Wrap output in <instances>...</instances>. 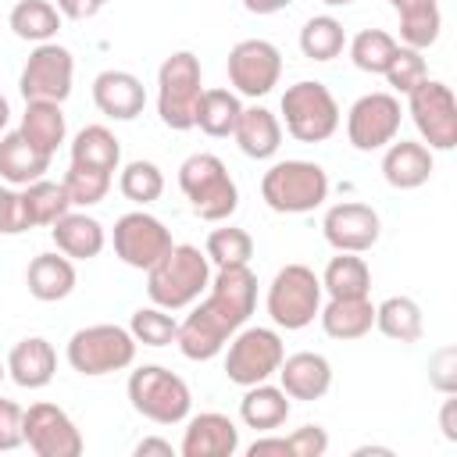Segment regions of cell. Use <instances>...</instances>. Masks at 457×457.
<instances>
[{"mask_svg":"<svg viewBox=\"0 0 457 457\" xmlns=\"http://www.w3.org/2000/svg\"><path fill=\"white\" fill-rule=\"evenodd\" d=\"M253 307H257V275L250 271V264L218 268V275H211L204 300L179 321L175 346L182 350L186 361H211L250 321Z\"/></svg>","mask_w":457,"mask_h":457,"instance_id":"6da1fadb","label":"cell"},{"mask_svg":"<svg viewBox=\"0 0 457 457\" xmlns=\"http://www.w3.org/2000/svg\"><path fill=\"white\" fill-rule=\"evenodd\" d=\"M211 286V261L193 243H171V250L146 268V296L164 311L193 307Z\"/></svg>","mask_w":457,"mask_h":457,"instance_id":"7a4b0ae2","label":"cell"},{"mask_svg":"<svg viewBox=\"0 0 457 457\" xmlns=\"http://www.w3.org/2000/svg\"><path fill=\"white\" fill-rule=\"evenodd\" d=\"M179 189L204 221H228L239 207L236 179L218 154H189L179 164Z\"/></svg>","mask_w":457,"mask_h":457,"instance_id":"3957f363","label":"cell"},{"mask_svg":"<svg viewBox=\"0 0 457 457\" xmlns=\"http://www.w3.org/2000/svg\"><path fill=\"white\" fill-rule=\"evenodd\" d=\"M261 200L275 214H307L328 200V175L314 161H275L261 179Z\"/></svg>","mask_w":457,"mask_h":457,"instance_id":"277c9868","label":"cell"},{"mask_svg":"<svg viewBox=\"0 0 457 457\" xmlns=\"http://www.w3.org/2000/svg\"><path fill=\"white\" fill-rule=\"evenodd\" d=\"M129 403L139 418L154 425H179L193 411V393L182 375L164 364H143L129 375Z\"/></svg>","mask_w":457,"mask_h":457,"instance_id":"5b68a950","label":"cell"},{"mask_svg":"<svg viewBox=\"0 0 457 457\" xmlns=\"http://www.w3.org/2000/svg\"><path fill=\"white\" fill-rule=\"evenodd\" d=\"M204 96V71L193 50H175L157 68V114L168 129L189 132L196 125V104Z\"/></svg>","mask_w":457,"mask_h":457,"instance_id":"8992f818","label":"cell"},{"mask_svg":"<svg viewBox=\"0 0 457 457\" xmlns=\"http://www.w3.org/2000/svg\"><path fill=\"white\" fill-rule=\"evenodd\" d=\"M136 339L129 328L121 325H86V328H75L68 346H64V357L71 364V371L86 375V378H96V375H111V371H125L132 361H136Z\"/></svg>","mask_w":457,"mask_h":457,"instance_id":"52a82bcc","label":"cell"},{"mask_svg":"<svg viewBox=\"0 0 457 457\" xmlns=\"http://www.w3.org/2000/svg\"><path fill=\"white\" fill-rule=\"evenodd\" d=\"M268 318L286 328V332H300L307 328L318 311H321V278L314 275V268L307 264H282L268 286Z\"/></svg>","mask_w":457,"mask_h":457,"instance_id":"ba28073f","label":"cell"},{"mask_svg":"<svg viewBox=\"0 0 457 457\" xmlns=\"http://www.w3.org/2000/svg\"><path fill=\"white\" fill-rule=\"evenodd\" d=\"M286 132L300 143H325L339 129V104L325 82L300 79L282 93Z\"/></svg>","mask_w":457,"mask_h":457,"instance_id":"9c48e42d","label":"cell"},{"mask_svg":"<svg viewBox=\"0 0 457 457\" xmlns=\"http://www.w3.org/2000/svg\"><path fill=\"white\" fill-rule=\"evenodd\" d=\"M225 378L232 386H257V382H268L282 357H286V346H282V336L275 328H261V325H243L228 343H225Z\"/></svg>","mask_w":457,"mask_h":457,"instance_id":"30bf717a","label":"cell"},{"mask_svg":"<svg viewBox=\"0 0 457 457\" xmlns=\"http://www.w3.org/2000/svg\"><path fill=\"white\" fill-rule=\"evenodd\" d=\"M407 114L428 150L457 146V100L443 79H421L407 93Z\"/></svg>","mask_w":457,"mask_h":457,"instance_id":"8fae6325","label":"cell"},{"mask_svg":"<svg viewBox=\"0 0 457 457\" xmlns=\"http://www.w3.org/2000/svg\"><path fill=\"white\" fill-rule=\"evenodd\" d=\"M71 79H75V57L61 43H36L29 54L21 75H18V93L25 100H54L64 104L71 96Z\"/></svg>","mask_w":457,"mask_h":457,"instance_id":"7c38bea8","label":"cell"},{"mask_svg":"<svg viewBox=\"0 0 457 457\" xmlns=\"http://www.w3.org/2000/svg\"><path fill=\"white\" fill-rule=\"evenodd\" d=\"M400 100L393 93H364L346 111V139L353 150H386L400 132Z\"/></svg>","mask_w":457,"mask_h":457,"instance_id":"4fadbf2b","label":"cell"},{"mask_svg":"<svg viewBox=\"0 0 457 457\" xmlns=\"http://www.w3.org/2000/svg\"><path fill=\"white\" fill-rule=\"evenodd\" d=\"M225 68H228L232 93L257 100V96H268L278 86V79H282V54L268 39H239L228 50Z\"/></svg>","mask_w":457,"mask_h":457,"instance_id":"5bb4252c","label":"cell"},{"mask_svg":"<svg viewBox=\"0 0 457 457\" xmlns=\"http://www.w3.org/2000/svg\"><path fill=\"white\" fill-rule=\"evenodd\" d=\"M111 243H114V257L121 264H129L136 271H146L171 250V232L164 228L161 218H154L146 211H129L114 221Z\"/></svg>","mask_w":457,"mask_h":457,"instance_id":"9a60e30c","label":"cell"},{"mask_svg":"<svg viewBox=\"0 0 457 457\" xmlns=\"http://www.w3.org/2000/svg\"><path fill=\"white\" fill-rule=\"evenodd\" d=\"M25 443L36 457H79L82 453V432L57 403H32L25 411Z\"/></svg>","mask_w":457,"mask_h":457,"instance_id":"2e32d148","label":"cell"},{"mask_svg":"<svg viewBox=\"0 0 457 457\" xmlns=\"http://www.w3.org/2000/svg\"><path fill=\"white\" fill-rule=\"evenodd\" d=\"M378 232H382V221H378V211L361 204V200H343V204H332L321 218V236L332 250H343V253H364L378 243Z\"/></svg>","mask_w":457,"mask_h":457,"instance_id":"e0dca14e","label":"cell"},{"mask_svg":"<svg viewBox=\"0 0 457 457\" xmlns=\"http://www.w3.org/2000/svg\"><path fill=\"white\" fill-rule=\"evenodd\" d=\"M239 450V428L228 414L204 411L186 418L179 453L182 457H232Z\"/></svg>","mask_w":457,"mask_h":457,"instance_id":"ac0fdd59","label":"cell"},{"mask_svg":"<svg viewBox=\"0 0 457 457\" xmlns=\"http://www.w3.org/2000/svg\"><path fill=\"white\" fill-rule=\"evenodd\" d=\"M93 104L111 121H132L146 107V89L132 71L107 68V71H100L93 79Z\"/></svg>","mask_w":457,"mask_h":457,"instance_id":"d6986e66","label":"cell"},{"mask_svg":"<svg viewBox=\"0 0 457 457\" xmlns=\"http://www.w3.org/2000/svg\"><path fill=\"white\" fill-rule=\"evenodd\" d=\"M278 386L286 389L289 400H321L328 389H332V364L328 357L314 353V350H300V353H289L282 357L278 364Z\"/></svg>","mask_w":457,"mask_h":457,"instance_id":"ffe728a7","label":"cell"},{"mask_svg":"<svg viewBox=\"0 0 457 457\" xmlns=\"http://www.w3.org/2000/svg\"><path fill=\"white\" fill-rule=\"evenodd\" d=\"M7 375L14 386L21 389H43L54 382V371H57V353L50 346V339L43 336H25L11 346L7 353Z\"/></svg>","mask_w":457,"mask_h":457,"instance_id":"44dd1931","label":"cell"},{"mask_svg":"<svg viewBox=\"0 0 457 457\" xmlns=\"http://www.w3.org/2000/svg\"><path fill=\"white\" fill-rule=\"evenodd\" d=\"M432 171H436V161H432V150L425 143L393 139L382 154V179L393 189H418L432 179Z\"/></svg>","mask_w":457,"mask_h":457,"instance_id":"7402d4cb","label":"cell"},{"mask_svg":"<svg viewBox=\"0 0 457 457\" xmlns=\"http://www.w3.org/2000/svg\"><path fill=\"white\" fill-rule=\"evenodd\" d=\"M50 239H54V246H57L64 257H71V261H93V257H100V250L107 246L104 225H100L93 214H86V211H68V214H61V218L50 225Z\"/></svg>","mask_w":457,"mask_h":457,"instance_id":"603a6c76","label":"cell"},{"mask_svg":"<svg viewBox=\"0 0 457 457\" xmlns=\"http://www.w3.org/2000/svg\"><path fill=\"white\" fill-rule=\"evenodd\" d=\"M79 275H75V261L64 257L61 250L54 253H36L25 268V286L39 303H57L64 296H71Z\"/></svg>","mask_w":457,"mask_h":457,"instance_id":"cb8c5ba5","label":"cell"},{"mask_svg":"<svg viewBox=\"0 0 457 457\" xmlns=\"http://www.w3.org/2000/svg\"><path fill=\"white\" fill-rule=\"evenodd\" d=\"M318 318L328 339L350 343V339H364L375 328V303L368 296H328Z\"/></svg>","mask_w":457,"mask_h":457,"instance_id":"d4e9b609","label":"cell"},{"mask_svg":"<svg viewBox=\"0 0 457 457\" xmlns=\"http://www.w3.org/2000/svg\"><path fill=\"white\" fill-rule=\"evenodd\" d=\"M232 139L239 143V150L250 157V161H268L278 154L282 146V121L278 114H271L268 107L253 104V107H243L239 111V121L232 129Z\"/></svg>","mask_w":457,"mask_h":457,"instance_id":"484cf974","label":"cell"},{"mask_svg":"<svg viewBox=\"0 0 457 457\" xmlns=\"http://www.w3.org/2000/svg\"><path fill=\"white\" fill-rule=\"evenodd\" d=\"M50 171V154L36 150L18 129L0 136V179L7 186H29Z\"/></svg>","mask_w":457,"mask_h":457,"instance_id":"4316f807","label":"cell"},{"mask_svg":"<svg viewBox=\"0 0 457 457\" xmlns=\"http://www.w3.org/2000/svg\"><path fill=\"white\" fill-rule=\"evenodd\" d=\"M239 418H243L246 428L275 432L289 418V396H286V389L282 386H268V382L246 386V393L239 400Z\"/></svg>","mask_w":457,"mask_h":457,"instance_id":"83f0119b","label":"cell"},{"mask_svg":"<svg viewBox=\"0 0 457 457\" xmlns=\"http://www.w3.org/2000/svg\"><path fill=\"white\" fill-rule=\"evenodd\" d=\"M18 132L43 154H57V146L64 143L68 136V125H64V111L61 104L54 100H25V114H21V125Z\"/></svg>","mask_w":457,"mask_h":457,"instance_id":"f1b7e54d","label":"cell"},{"mask_svg":"<svg viewBox=\"0 0 457 457\" xmlns=\"http://www.w3.org/2000/svg\"><path fill=\"white\" fill-rule=\"evenodd\" d=\"M389 7L400 14V39H403V46L428 50L439 39V29H443L439 0H389Z\"/></svg>","mask_w":457,"mask_h":457,"instance_id":"f546056e","label":"cell"},{"mask_svg":"<svg viewBox=\"0 0 457 457\" xmlns=\"http://www.w3.org/2000/svg\"><path fill=\"white\" fill-rule=\"evenodd\" d=\"M71 164H82V168H96V171L114 175L118 164H121V143H118V136L107 125H86V129H79L75 139H71Z\"/></svg>","mask_w":457,"mask_h":457,"instance_id":"4dcf8cb0","label":"cell"},{"mask_svg":"<svg viewBox=\"0 0 457 457\" xmlns=\"http://www.w3.org/2000/svg\"><path fill=\"white\" fill-rule=\"evenodd\" d=\"M318 278H321V293L328 296H368L371 293V268L361 253L336 250V257L325 264Z\"/></svg>","mask_w":457,"mask_h":457,"instance_id":"1f68e13d","label":"cell"},{"mask_svg":"<svg viewBox=\"0 0 457 457\" xmlns=\"http://www.w3.org/2000/svg\"><path fill=\"white\" fill-rule=\"evenodd\" d=\"M61 21H64V14L50 0H18L7 14L11 32L25 43H50L57 36Z\"/></svg>","mask_w":457,"mask_h":457,"instance_id":"d6a6232c","label":"cell"},{"mask_svg":"<svg viewBox=\"0 0 457 457\" xmlns=\"http://www.w3.org/2000/svg\"><path fill=\"white\" fill-rule=\"evenodd\" d=\"M239 111H243L239 93L221 89V86L204 89V96L196 104V125L193 129H200L211 139H228L232 129H236V121H239Z\"/></svg>","mask_w":457,"mask_h":457,"instance_id":"836d02e7","label":"cell"},{"mask_svg":"<svg viewBox=\"0 0 457 457\" xmlns=\"http://www.w3.org/2000/svg\"><path fill=\"white\" fill-rule=\"evenodd\" d=\"M375 328L393 343H418L425 318L411 296H389L375 307Z\"/></svg>","mask_w":457,"mask_h":457,"instance_id":"e575fe53","label":"cell"},{"mask_svg":"<svg viewBox=\"0 0 457 457\" xmlns=\"http://www.w3.org/2000/svg\"><path fill=\"white\" fill-rule=\"evenodd\" d=\"M21 204H25L29 228L54 225L61 214L71 211V200H68L64 182H50V179H36V182L21 186Z\"/></svg>","mask_w":457,"mask_h":457,"instance_id":"d590c367","label":"cell"},{"mask_svg":"<svg viewBox=\"0 0 457 457\" xmlns=\"http://www.w3.org/2000/svg\"><path fill=\"white\" fill-rule=\"evenodd\" d=\"M346 46V29L332 14H314L300 29V54L307 61H332Z\"/></svg>","mask_w":457,"mask_h":457,"instance_id":"8d00e7d4","label":"cell"},{"mask_svg":"<svg viewBox=\"0 0 457 457\" xmlns=\"http://www.w3.org/2000/svg\"><path fill=\"white\" fill-rule=\"evenodd\" d=\"M396 39L386 32V29H361L353 39H350V61L357 71H368V75H382L396 54Z\"/></svg>","mask_w":457,"mask_h":457,"instance_id":"74e56055","label":"cell"},{"mask_svg":"<svg viewBox=\"0 0 457 457\" xmlns=\"http://www.w3.org/2000/svg\"><path fill=\"white\" fill-rule=\"evenodd\" d=\"M207 261L214 268H232V264H250L253 257V236L239 225H221V228H211L207 236V246H204Z\"/></svg>","mask_w":457,"mask_h":457,"instance_id":"f35d334b","label":"cell"},{"mask_svg":"<svg viewBox=\"0 0 457 457\" xmlns=\"http://www.w3.org/2000/svg\"><path fill=\"white\" fill-rule=\"evenodd\" d=\"M118 189H121L125 200L146 207V204L161 200V193H164V171L154 161H129L121 168V175H118Z\"/></svg>","mask_w":457,"mask_h":457,"instance_id":"ab89813d","label":"cell"},{"mask_svg":"<svg viewBox=\"0 0 457 457\" xmlns=\"http://www.w3.org/2000/svg\"><path fill=\"white\" fill-rule=\"evenodd\" d=\"M129 332L136 343L143 346H171L175 343V332H179V321L164 311V307H139L129 321Z\"/></svg>","mask_w":457,"mask_h":457,"instance_id":"60d3db41","label":"cell"},{"mask_svg":"<svg viewBox=\"0 0 457 457\" xmlns=\"http://www.w3.org/2000/svg\"><path fill=\"white\" fill-rule=\"evenodd\" d=\"M64 189H68V200L71 207H93L107 196L111 189V175L107 171H96V168H82V164H71L64 171Z\"/></svg>","mask_w":457,"mask_h":457,"instance_id":"b9f144b4","label":"cell"},{"mask_svg":"<svg viewBox=\"0 0 457 457\" xmlns=\"http://www.w3.org/2000/svg\"><path fill=\"white\" fill-rule=\"evenodd\" d=\"M386 75V82L396 89V93H411L421 79H428V64H425V57H421V50H414V46H396V54H393V61H389V68L382 71Z\"/></svg>","mask_w":457,"mask_h":457,"instance_id":"7bdbcfd3","label":"cell"},{"mask_svg":"<svg viewBox=\"0 0 457 457\" xmlns=\"http://www.w3.org/2000/svg\"><path fill=\"white\" fill-rule=\"evenodd\" d=\"M428 386L436 393H457V346H439L428 357Z\"/></svg>","mask_w":457,"mask_h":457,"instance_id":"ee69618b","label":"cell"},{"mask_svg":"<svg viewBox=\"0 0 457 457\" xmlns=\"http://www.w3.org/2000/svg\"><path fill=\"white\" fill-rule=\"evenodd\" d=\"M25 443V411L14 400L0 396V453H11Z\"/></svg>","mask_w":457,"mask_h":457,"instance_id":"f6af8a7d","label":"cell"},{"mask_svg":"<svg viewBox=\"0 0 457 457\" xmlns=\"http://www.w3.org/2000/svg\"><path fill=\"white\" fill-rule=\"evenodd\" d=\"M21 232H29L21 189L0 186V236H21Z\"/></svg>","mask_w":457,"mask_h":457,"instance_id":"bcb514c9","label":"cell"},{"mask_svg":"<svg viewBox=\"0 0 457 457\" xmlns=\"http://www.w3.org/2000/svg\"><path fill=\"white\" fill-rule=\"evenodd\" d=\"M293 457H321L328 450V432L321 425H300L296 432L286 436Z\"/></svg>","mask_w":457,"mask_h":457,"instance_id":"7dc6e473","label":"cell"},{"mask_svg":"<svg viewBox=\"0 0 457 457\" xmlns=\"http://www.w3.org/2000/svg\"><path fill=\"white\" fill-rule=\"evenodd\" d=\"M107 4H111V0H57L54 7H57L64 18H71V21H86V18L100 14Z\"/></svg>","mask_w":457,"mask_h":457,"instance_id":"c3c4849f","label":"cell"},{"mask_svg":"<svg viewBox=\"0 0 457 457\" xmlns=\"http://www.w3.org/2000/svg\"><path fill=\"white\" fill-rule=\"evenodd\" d=\"M246 457H293L286 436H261L246 446Z\"/></svg>","mask_w":457,"mask_h":457,"instance_id":"681fc988","label":"cell"},{"mask_svg":"<svg viewBox=\"0 0 457 457\" xmlns=\"http://www.w3.org/2000/svg\"><path fill=\"white\" fill-rule=\"evenodd\" d=\"M439 428H443V439L457 443V396L446 393L443 407H439Z\"/></svg>","mask_w":457,"mask_h":457,"instance_id":"f907efd6","label":"cell"},{"mask_svg":"<svg viewBox=\"0 0 457 457\" xmlns=\"http://www.w3.org/2000/svg\"><path fill=\"white\" fill-rule=\"evenodd\" d=\"M136 457H150V453H157V457H175V446L168 443V439H157V436H146V439H139L136 443V450H132Z\"/></svg>","mask_w":457,"mask_h":457,"instance_id":"816d5d0a","label":"cell"},{"mask_svg":"<svg viewBox=\"0 0 457 457\" xmlns=\"http://www.w3.org/2000/svg\"><path fill=\"white\" fill-rule=\"evenodd\" d=\"M293 0H243V7L250 11V14H278V11H286Z\"/></svg>","mask_w":457,"mask_h":457,"instance_id":"f5cc1de1","label":"cell"},{"mask_svg":"<svg viewBox=\"0 0 457 457\" xmlns=\"http://www.w3.org/2000/svg\"><path fill=\"white\" fill-rule=\"evenodd\" d=\"M7 121H11V104H7V96L0 93V136H4V129H7Z\"/></svg>","mask_w":457,"mask_h":457,"instance_id":"db71d44e","label":"cell"},{"mask_svg":"<svg viewBox=\"0 0 457 457\" xmlns=\"http://www.w3.org/2000/svg\"><path fill=\"white\" fill-rule=\"evenodd\" d=\"M325 7H346V4H353V0H321Z\"/></svg>","mask_w":457,"mask_h":457,"instance_id":"11a10c76","label":"cell"},{"mask_svg":"<svg viewBox=\"0 0 457 457\" xmlns=\"http://www.w3.org/2000/svg\"><path fill=\"white\" fill-rule=\"evenodd\" d=\"M4 378H7V364L0 361V382H4Z\"/></svg>","mask_w":457,"mask_h":457,"instance_id":"9f6ffc18","label":"cell"}]
</instances>
